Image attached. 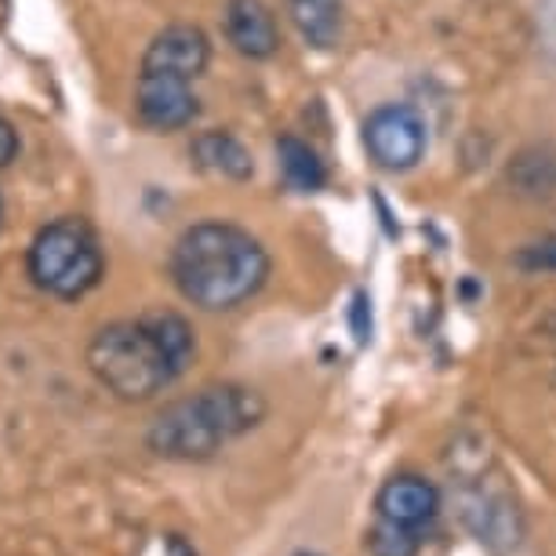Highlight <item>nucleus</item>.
<instances>
[{"label":"nucleus","mask_w":556,"mask_h":556,"mask_svg":"<svg viewBox=\"0 0 556 556\" xmlns=\"http://www.w3.org/2000/svg\"><path fill=\"white\" fill-rule=\"evenodd\" d=\"M197 356V339L178 313H142L135 320L106 324L88 342V367L113 396L128 404L153 401Z\"/></svg>","instance_id":"1"},{"label":"nucleus","mask_w":556,"mask_h":556,"mask_svg":"<svg viewBox=\"0 0 556 556\" xmlns=\"http://www.w3.org/2000/svg\"><path fill=\"white\" fill-rule=\"evenodd\" d=\"M172 280L197 309L226 313L255 299L269 280V255L233 223H197L175 240Z\"/></svg>","instance_id":"2"},{"label":"nucleus","mask_w":556,"mask_h":556,"mask_svg":"<svg viewBox=\"0 0 556 556\" xmlns=\"http://www.w3.org/2000/svg\"><path fill=\"white\" fill-rule=\"evenodd\" d=\"M262 418H266V401L255 390L218 382L167 404L153 418L146 444L167 462H204L251 433Z\"/></svg>","instance_id":"3"},{"label":"nucleus","mask_w":556,"mask_h":556,"mask_svg":"<svg viewBox=\"0 0 556 556\" xmlns=\"http://www.w3.org/2000/svg\"><path fill=\"white\" fill-rule=\"evenodd\" d=\"M29 280L55 299H84L91 288H99L102 273H106V255L102 244L84 218L66 215L48 223L29 244L26 255Z\"/></svg>","instance_id":"4"},{"label":"nucleus","mask_w":556,"mask_h":556,"mask_svg":"<svg viewBox=\"0 0 556 556\" xmlns=\"http://www.w3.org/2000/svg\"><path fill=\"white\" fill-rule=\"evenodd\" d=\"M364 146L386 172H412L426 156V121L412 106H379L364 121Z\"/></svg>","instance_id":"5"},{"label":"nucleus","mask_w":556,"mask_h":556,"mask_svg":"<svg viewBox=\"0 0 556 556\" xmlns=\"http://www.w3.org/2000/svg\"><path fill=\"white\" fill-rule=\"evenodd\" d=\"M135 110H139V121L153 131L190 128L197 113H201L193 96V80L172 77V73H139Z\"/></svg>","instance_id":"6"},{"label":"nucleus","mask_w":556,"mask_h":556,"mask_svg":"<svg viewBox=\"0 0 556 556\" xmlns=\"http://www.w3.org/2000/svg\"><path fill=\"white\" fill-rule=\"evenodd\" d=\"M212 45H207L204 29L190 23H175L161 29L142 55V73H172V77L197 80L207 70Z\"/></svg>","instance_id":"7"},{"label":"nucleus","mask_w":556,"mask_h":556,"mask_svg":"<svg viewBox=\"0 0 556 556\" xmlns=\"http://www.w3.org/2000/svg\"><path fill=\"white\" fill-rule=\"evenodd\" d=\"M379 520H390L396 528L422 531L426 523L437 520L440 513V491L433 480L418 473H396L382 484L379 498H375Z\"/></svg>","instance_id":"8"},{"label":"nucleus","mask_w":556,"mask_h":556,"mask_svg":"<svg viewBox=\"0 0 556 556\" xmlns=\"http://www.w3.org/2000/svg\"><path fill=\"white\" fill-rule=\"evenodd\" d=\"M226 37L244 59H269L280 48V29L266 0H229Z\"/></svg>","instance_id":"9"},{"label":"nucleus","mask_w":556,"mask_h":556,"mask_svg":"<svg viewBox=\"0 0 556 556\" xmlns=\"http://www.w3.org/2000/svg\"><path fill=\"white\" fill-rule=\"evenodd\" d=\"M288 15L306 45L334 48L342 37V0H288Z\"/></svg>","instance_id":"10"},{"label":"nucleus","mask_w":556,"mask_h":556,"mask_svg":"<svg viewBox=\"0 0 556 556\" xmlns=\"http://www.w3.org/2000/svg\"><path fill=\"white\" fill-rule=\"evenodd\" d=\"M190 153H193V161L212 175H223V178H248L251 175V153L229 131L197 135Z\"/></svg>","instance_id":"11"},{"label":"nucleus","mask_w":556,"mask_h":556,"mask_svg":"<svg viewBox=\"0 0 556 556\" xmlns=\"http://www.w3.org/2000/svg\"><path fill=\"white\" fill-rule=\"evenodd\" d=\"M277 156H280V175H285V182L291 190L299 193H313L320 190L324 182H328V172H324V161L317 156V150H309L302 139H285L277 142Z\"/></svg>","instance_id":"12"},{"label":"nucleus","mask_w":556,"mask_h":556,"mask_svg":"<svg viewBox=\"0 0 556 556\" xmlns=\"http://www.w3.org/2000/svg\"><path fill=\"white\" fill-rule=\"evenodd\" d=\"M422 549V531L396 528L390 520H375L367 534V556H418Z\"/></svg>","instance_id":"13"},{"label":"nucleus","mask_w":556,"mask_h":556,"mask_svg":"<svg viewBox=\"0 0 556 556\" xmlns=\"http://www.w3.org/2000/svg\"><path fill=\"white\" fill-rule=\"evenodd\" d=\"M517 262L523 269H556V237H545L539 244L523 248Z\"/></svg>","instance_id":"14"},{"label":"nucleus","mask_w":556,"mask_h":556,"mask_svg":"<svg viewBox=\"0 0 556 556\" xmlns=\"http://www.w3.org/2000/svg\"><path fill=\"white\" fill-rule=\"evenodd\" d=\"M15 153H18V135H15L12 124L0 117V167L12 164V161H15Z\"/></svg>","instance_id":"15"},{"label":"nucleus","mask_w":556,"mask_h":556,"mask_svg":"<svg viewBox=\"0 0 556 556\" xmlns=\"http://www.w3.org/2000/svg\"><path fill=\"white\" fill-rule=\"evenodd\" d=\"M164 556H197V549L182 539V534H167V539H164Z\"/></svg>","instance_id":"16"},{"label":"nucleus","mask_w":556,"mask_h":556,"mask_svg":"<svg viewBox=\"0 0 556 556\" xmlns=\"http://www.w3.org/2000/svg\"><path fill=\"white\" fill-rule=\"evenodd\" d=\"M295 556H320V553H309V549H302V553H295Z\"/></svg>","instance_id":"17"},{"label":"nucleus","mask_w":556,"mask_h":556,"mask_svg":"<svg viewBox=\"0 0 556 556\" xmlns=\"http://www.w3.org/2000/svg\"><path fill=\"white\" fill-rule=\"evenodd\" d=\"M0 215H4V204H0Z\"/></svg>","instance_id":"18"}]
</instances>
